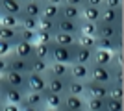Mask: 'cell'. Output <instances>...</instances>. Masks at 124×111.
Masks as SVG:
<instances>
[{"label": "cell", "mask_w": 124, "mask_h": 111, "mask_svg": "<svg viewBox=\"0 0 124 111\" xmlns=\"http://www.w3.org/2000/svg\"><path fill=\"white\" fill-rule=\"evenodd\" d=\"M78 44L74 46H59L50 43V63H63V65H72L76 61Z\"/></svg>", "instance_id": "6da1fadb"}, {"label": "cell", "mask_w": 124, "mask_h": 111, "mask_svg": "<svg viewBox=\"0 0 124 111\" xmlns=\"http://www.w3.org/2000/svg\"><path fill=\"white\" fill-rule=\"evenodd\" d=\"M89 80L102 85L111 83V67H100V65H91L89 67Z\"/></svg>", "instance_id": "7a4b0ae2"}, {"label": "cell", "mask_w": 124, "mask_h": 111, "mask_svg": "<svg viewBox=\"0 0 124 111\" xmlns=\"http://www.w3.org/2000/svg\"><path fill=\"white\" fill-rule=\"evenodd\" d=\"M6 59H8V70L21 72V74H30L31 72V59H22L19 56H15L13 52Z\"/></svg>", "instance_id": "3957f363"}, {"label": "cell", "mask_w": 124, "mask_h": 111, "mask_svg": "<svg viewBox=\"0 0 124 111\" xmlns=\"http://www.w3.org/2000/svg\"><path fill=\"white\" fill-rule=\"evenodd\" d=\"M4 83L15 87V89H21V91H28V80H26V74L21 72H13V70H8L4 74Z\"/></svg>", "instance_id": "277c9868"}, {"label": "cell", "mask_w": 124, "mask_h": 111, "mask_svg": "<svg viewBox=\"0 0 124 111\" xmlns=\"http://www.w3.org/2000/svg\"><path fill=\"white\" fill-rule=\"evenodd\" d=\"M96 24H111V26L122 24V7H120V9H108V7H102L100 21L96 22Z\"/></svg>", "instance_id": "5b68a950"}, {"label": "cell", "mask_w": 124, "mask_h": 111, "mask_svg": "<svg viewBox=\"0 0 124 111\" xmlns=\"http://www.w3.org/2000/svg\"><path fill=\"white\" fill-rule=\"evenodd\" d=\"M2 91H4V100H6V104H15V106H21L22 100H24V91L15 89V87H11V85L4 83V80H2Z\"/></svg>", "instance_id": "8992f818"}, {"label": "cell", "mask_w": 124, "mask_h": 111, "mask_svg": "<svg viewBox=\"0 0 124 111\" xmlns=\"http://www.w3.org/2000/svg\"><path fill=\"white\" fill-rule=\"evenodd\" d=\"M108 89L109 85H102L87 80L85 81V98H108Z\"/></svg>", "instance_id": "52a82bcc"}, {"label": "cell", "mask_w": 124, "mask_h": 111, "mask_svg": "<svg viewBox=\"0 0 124 111\" xmlns=\"http://www.w3.org/2000/svg\"><path fill=\"white\" fill-rule=\"evenodd\" d=\"M96 37H102V39L122 37V24H117V26H111V24H96Z\"/></svg>", "instance_id": "ba28073f"}, {"label": "cell", "mask_w": 124, "mask_h": 111, "mask_svg": "<svg viewBox=\"0 0 124 111\" xmlns=\"http://www.w3.org/2000/svg\"><path fill=\"white\" fill-rule=\"evenodd\" d=\"M26 80H28V91L43 93V91L46 89V74L30 72V74H26Z\"/></svg>", "instance_id": "9c48e42d"}, {"label": "cell", "mask_w": 124, "mask_h": 111, "mask_svg": "<svg viewBox=\"0 0 124 111\" xmlns=\"http://www.w3.org/2000/svg\"><path fill=\"white\" fill-rule=\"evenodd\" d=\"M22 0H0V15H21Z\"/></svg>", "instance_id": "30bf717a"}, {"label": "cell", "mask_w": 124, "mask_h": 111, "mask_svg": "<svg viewBox=\"0 0 124 111\" xmlns=\"http://www.w3.org/2000/svg\"><path fill=\"white\" fill-rule=\"evenodd\" d=\"M96 48L100 50H108V52H119L122 50V37H115V39H102L96 37Z\"/></svg>", "instance_id": "8fae6325"}, {"label": "cell", "mask_w": 124, "mask_h": 111, "mask_svg": "<svg viewBox=\"0 0 124 111\" xmlns=\"http://www.w3.org/2000/svg\"><path fill=\"white\" fill-rule=\"evenodd\" d=\"M69 74H70V80H76V81H87L89 80V65H82V63H72L69 65Z\"/></svg>", "instance_id": "7c38bea8"}, {"label": "cell", "mask_w": 124, "mask_h": 111, "mask_svg": "<svg viewBox=\"0 0 124 111\" xmlns=\"http://www.w3.org/2000/svg\"><path fill=\"white\" fill-rule=\"evenodd\" d=\"M43 13V2H30L26 0L22 4V17H30V19H41Z\"/></svg>", "instance_id": "4fadbf2b"}, {"label": "cell", "mask_w": 124, "mask_h": 111, "mask_svg": "<svg viewBox=\"0 0 124 111\" xmlns=\"http://www.w3.org/2000/svg\"><path fill=\"white\" fill-rule=\"evenodd\" d=\"M21 106H31V107H45V95L37 91H26L24 100Z\"/></svg>", "instance_id": "5bb4252c"}, {"label": "cell", "mask_w": 124, "mask_h": 111, "mask_svg": "<svg viewBox=\"0 0 124 111\" xmlns=\"http://www.w3.org/2000/svg\"><path fill=\"white\" fill-rule=\"evenodd\" d=\"M67 81H69V80L54 78V76H48V74H46V89L50 91V93L65 95V93H67Z\"/></svg>", "instance_id": "9a60e30c"}, {"label": "cell", "mask_w": 124, "mask_h": 111, "mask_svg": "<svg viewBox=\"0 0 124 111\" xmlns=\"http://www.w3.org/2000/svg\"><path fill=\"white\" fill-rule=\"evenodd\" d=\"M78 28H80V22L67 21V19H61V17L56 21V32H59V33H70V35H78Z\"/></svg>", "instance_id": "2e32d148"}, {"label": "cell", "mask_w": 124, "mask_h": 111, "mask_svg": "<svg viewBox=\"0 0 124 111\" xmlns=\"http://www.w3.org/2000/svg\"><path fill=\"white\" fill-rule=\"evenodd\" d=\"M63 107L74 109V111H83L85 109V98L74 96V95H63Z\"/></svg>", "instance_id": "e0dca14e"}, {"label": "cell", "mask_w": 124, "mask_h": 111, "mask_svg": "<svg viewBox=\"0 0 124 111\" xmlns=\"http://www.w3.org/2000/svg\"><path fill=\"white\" fill-rule=\"evenodd\" d=\"M33 46L35 44H31V43H24V41H19L13 46V54L19 56L22 59H33Z\"/></svg>", "instance_id": "ac0fdd59"}, {"label": "cell", "mask_w": 124, "mask_h": 111, "mask_svg": "<svg viewBox=\"0 0 124 111\" xmlns=\"http://www.w3.org/2000/svg\"><path fill=\"white\" fill-rule=\"evenodd\" d=\"M48 76H54V78H61V80H70V74H69V65L63 63H50L46 70Z\"/></svg>", "instance_id": "d6986e66"}, {"label": "cell", "mask_w": 124, "mask_h": 111, "mask_svg": "<svg viewBox=\"0 0 124 111\" xmlns=\"http://www.w3.org/2000/svg\"><path fill=\"white\" fill-rule=\"evenodd\" d=\"M82 7H76V6H69V4H61V19H67V21H74L80 22L82 21Z\"/></svg>", "instance_id": "ffe728a7"}, {"label": "cell", "mask_w": 124, "mask_h": 111, "mask_svg": "<svg viewBox=\"0 0 124 111\" xmlns=\"http://www.w3.org/2000/svg\"><path fill=\"white\" fill-rule=\"evenodd\" d=\"M82 21L85 22H96L100 21V13H102V7H93V6H82Z\"/></svg>", "instance_id": "44dd1931"}, {"label": "cell", "mask_w": 124, "mask_h": 111, "mask_svg": "<svg viewBox=\"0 0 124 111\" xmlns=\"http://www.w3.org/2000/svg\"><path fill=\"white\" fill-rule=\"evenodd\" d=\"M19 33H21V28H6V26H0V39L6 43H9L15 46L19 43Z\"/></svg>", "instance_id": "7402d4cb"}, {"label": "cell", "mask_w": 124, "mask_h": 111, "mask_svg": "<svg viewBox=\"0 0 124 111\" xmlns=\"http://www.w3.org/2000/svg\"><path fill=\"white\" fill-rule=\"evenodd\" d=\"M111 56H113V54L108 52V50L94 48V52H93V65H100V67H111Z\"/></svg>", "instance_id": "603a6c76"}, {"label": "cell", "mask_w": 124, "mask_h": 111, "mask_svg": "<svg viewBox=\"0 0 124 111\" xmlns=\"http://www.w3.org/2000/svg\"><path fill=\"white\" fill-rule=\"evenodd\" d=\"M43 95H45V107H54V109H61L63 107V95L50 93L48 89L43 91Z\"/></svg>", "instance_id": "cb8c5ba5"}, {"label": "cell", "mask_w": 124, "mask_h": 111, "mask_svg": "<svg viewBox=\"0 0 124 111\" xmlns=\"http://www.w3.org/2000/svg\"><path fill=\"white\" fill-rule=\"evenodd\" d=\"M78 35H70V33H59L56 32L52 35V43L54 44H59V46H74L76 44Z\"/></svg>", "instance_id": "d4e9b609"}, {"label": "cell", "mask_w": 124, "mask_h": 111, "mask_svg": "<svg viewBox=\"0 0 124 111\" xmlns=\"http://www.w3.org/2000/svg\"><path fill=\"white\" fill-rule=\"evenodd\" d=\"M61 15V6H54V4H45L43 2V13L41 19H50V21H57Z\"/></svg>", "instance_id": "484cf974"}, {"label": "cell", "mask_w": 124, "mask_h": 111, "mask_svg": "<svg viewBox=\"0 0 124 111\" xmlns=\"http://www.w3.org/2000/svg\"><path fill=\"white\" fill-rule=\"evenodd\" d=\"M93 48H82L78 46V52H76V61L74 63H82V65H93Z\"/></svg>", "instance_id": "4316f807"}, {"label": "cell", "mask_w": 124, "mask_h": 111, "mask_svg": "<svg viewBox=\"0 0 124 111\" xmlns=\"http://www.w3.org/2000/svg\"><path fill=\"white\" fill-rule=\"evenodd\" d=\"M65 95H74V96H83L85 98V83L83 81H76V80H69Z\"/></svg>", "instance_id": "83f0119b"}, {"label": "cell", "mask_w": 124, "mask_h": 111, "mask_svg": "<svg viewBox=\"0 0 124 111\" xmlns=\"http://www.w3.org/2000/svg\"><path fill=\"white\" fill-rule=\"evenodd\" d=\"M33 58L43 59V61H50V43L48 44L35 43V46H33Z\"/></svg>", "instance_id": "f1b7e54d"}, {"label": "cell", "mask_w": 124, "mask_h": 111, "mask_svg": "<svg viewBox=\"0 0 124 111\" xmlns=\"http://www.w3.org/2000/svg\"><path fill=\"white\" fill-rule=\"evenodd\" d=\"M85 109L106 111V98H85Z\"/></svg>", "instance_id": "f546056e"}, {"label": "cell", "mask_w": 124, "mask_h": 111, "mask_svg": "<svg viewBox=\"0 0 124 111\" xmlns=\"http://www.w3.org/2000/svg\"><path fill=\"white\" fill-rule=\"evenodd\" d=\"M78 35H89V37H96V24H94V22H85V21H80Z\"/></svg>", "instance_id": "4dcf8cb0"}, {"label": "cell", "mask_w": 124, "mask_h": 111, "mask_svg": "<svg viewBox=\"0 0 124 111\" xmlns=\"http://www.w3.org/2000/svg\"><path fill=\"white\" fill-rule=\"evenodd\" d=\"M0 26L19 28L21 26V15H0Z\"/></svg>", "instance_id": "1f68e13d"}, {"label": "cell", "mask_w": 124, "mask_h": 111, "mask_svg": "<svg viewBox=\"0 0 124 111\" xmlns=\"http://www.w3.org/2000/svg\"><path fill=\"white\" fill-rule=\"evenodd\" d=\"M37 32H46V33H56V21L50 19H39L37 21Z\"/></svg>", "instance_id": "d6a6232c"}, {"label": "cell", "mask_w": 124, "mask_h": 111, "mask_svg": "<svg viewBox=\"0 0 124 111\" xmlns=\"http://www.w3.org/2000/svg\"><path fill=\"white\" fill-rule=\"evenodd\" d=\"M108 98H113V100H124V85L109 83V89H108Z\"/></svg>", "instance_id": "836d02e7"}, {"label": "cell", "mask_w": 124, "mask_h": 111, "mask_svg": "<svg viewBox=\"0 0 124 111\" xmlns=\"http://www.w3.org/2000/svg\"><path fill=\"white\" fill-rule=\"evenodd\" d=\"M111 83L124 85V65L111 67Z\"/></svg>", "instance_id": "e575fe53"}, {"label": "cell", "mask_w": 124, "mask_h": 111, "mask_svg": "<svg viewBox=\"0 0 124 111\" xmlns=\"http://www.w3.org/2000/svg\"><path fill=\"white\" fill-rule=\"evenodd\" d=\"M76 44L82 48H96V37H89V35H78Z\"/></svg>", "instance_id": "d590c367"}, {"label": "cell", "mask_w": 124, "mask_h": 111, "mask_svg": "<svg viewBox=\"0 0 124 111\" xmlns=\"http://www.w3.org/2000/svg\"><path fill=\"white\" fill-rule=\"evenodd\" d=\"M48 65L50 61H43V59H31V72H37V74H46L48 70Z\"/></svg>", "instance_id": "8d00e7d4"}, {"label": "cell", "mask_w": 124, "mask_h": 111, "mask_svg": "<svg viewBox=\"0 0 124 111\" xmlns=\"http://www.w3.org/2000/svg\"><path fill=\"white\" fill-rule=\"evenodd\" d=\"M37 21L39 19H30V17H22L21 15V30H31V32H37Z\"/></svg>", "instance_id": "74e56055"}, {"label": "cell", "mask_w": 124, "mask_h": 111, "mask_svg": "<svg viewBox=\"0 0 124 111\" xmlns=\"http://www.w3.org/2000/svg\"><path fill=\"white\" fill-rule=\"evenodd\" d=\"M19 41L35 44V43H37V32H31V30H21V33H19Z\"/></svg>", "instance_id": "f35d334b"}, {"label": "cell", "mask_w": 124, "mask_h": 111, "mask_svg": "<svg viewBox=\"0 0 124 111\" xmlns=\"http://www.w3.org/2000/svg\"><path fill=\"white\" fill-rule=\"evenodd\" d=\"M106 111H124V100L106 98Z\"/></svg>", "instance_id": "ab89813d"}, {"label": "cell", "mask_w": 124, "mask_h": 111, "mask_svg": "<svg viewBox=\"0 0 124 111\" xmlns=\"http://www.w3.org/2000/svg\"><path fill=\"white\" fill-rule=\"evenodd\" d=\"M11 52H13V44H9V43L0 39V58H8Z\"/></svg>", "instance_id": "60d3db41"}, {"label": "cell", "mask_w": 124, "mask_h": 111, "mask_svg": "<svg viewBox=\"0 0 124 111\" xmlns=\"http://www.w3.org/2000/svg\"><path fill=\"white\" fill-rule=\"evenodd\" d=\"M102 7H108V9H120V7H122V0H104Z\"/></svg>", "instance_id": "b9f144b4"}, {"label": "cell", "mask_w": 124, "mask_h": 111, "mask_svg": "<svg viewBox=\"0 0 124 111\" xmlns=\"http://www.w3.org/2000/svg\"><path fill=\"white\" fill-rule=\"evenodd\" d=\"M37 43H43V44H48V43H52V33L37 32Z\"/></svg>", "instance_id": "7bdbcfd3"}, {"label": "cell", "mask_w": 124, "mask_h": 111, "mask_svg": "<svg viewBox=\"0 0 124 111\" xmlns=\"http://www.w3.org/2000/svg\"><path fill=\"white\" fill-rule=\"evenodd\" d=\"M104 0H83V6H93V7H102Z\"/></svg>", "instance_id": "ee69618b"}, {"label": "cell", "mask_w": 124, "mask_h": 111, "mask_svg": "<svg viewBox=\"0 0 124 111\" xmlns=\"http://www.w3.org/2000/svg\"><path fill=\"white\" fill-rule=\"evenodd\" d=\"M2 111H21V106H15V104H4Z\"/></svg>", "instance_id": "f6af8a7d"}, {"label": "cell", "mask_w": 124, "mask_h": 111, "mask_svg": "<svg viewBox=\"0 0 124 111\" xmlns=\"http://www.w3.org/2000/svg\"><path fill=\"white\" fill-rule=\"evenodd\" d=\"M6 72H8V59L0 58V74H6Z\"/></svg>", "instance_id": "bcb514c9"}, {"label": "cell", "mask_w": 124, "mask_h": 111, "mask_svg": "<svg viewBox=\"0 0 124 111\" xmlns=\"http://www.w3.org/2000/svg\"><path fill=\"white\" fill-rule=\"evenodd\" d=\"M63 4H69V6H76V7H82V6H83V0H63Z\"/></svg>", "instance_id": "7dc6e473"}, {"label": "cell", "mask_w": 124, "mask_h": 111, "mask_svg": "<svg viewBox=\"0 0 124 111\" xmlns=\"http://www.w3.org/2000/svg\"><path fill=\"white\" fill-rule=\"evenodd\" d=\"M21 111H43V107H31V106H21Z\"/></svg>", "instance_id": "c3c4849f"}, {"label": "cell", "mask_w": 124, "mask_h": 111, "mask_svg": "<svg viewBox=\"0 0 124 111\" xmlns=\"http://www.w3.org/2000/svg\"><path fill=\"white\" fill-rule=\"evenodd\" d=\"M45 4H54V6H61L63 4V0H43Z\"/></svg>", "instance_id": "681fc988"}, {"label": "cell", "mask_w": 124, "mask_h": 111, "mask_svg": "<svg viewBox=\"0 0 124 111\" xmlns=\"http://www.w3.org/2000/svg\"><path fill=\"white\" fill-rule=\"evenodd\" d=\"M0 104H6V100H4V91H2V81H0Z\"/></svg>", "instance_id": "f907efd6"}, {"label": "cell", "mask_w": 124, "mask_h": 111, "mask_svg": "<svg viewBox=\"0 0 124 111\" xmlns=\"http://www.w3.org/2000/svg\"><path fill=\"white\" fill-rule=\"evenodd\" d=\"M43 111H59V109H54V107H43Z\"/></svg>", "instance_id": "816d5d0a"}, {"label": "cell", "mask_w": 124, "mask_h": 111, "mask_svg": "<svg viewBox=\"0 0 124 111\" xmlns=\"http://www.w3.org/2000/svg\"><path fill=\"white\" fill-rule=\"evenodd\" d=\"M59 111H74V109H67V107H61Z\"/></svg>", "instance_id": "f5cc1de1"}, {"label": "cell", "mask_w": 124, "mask_h": 111, "mask_svg": "<svg viewBox=\"0 0 124 111\" xmlns=\"http://www.w3.org/2000/svg\"><path fill=\"white\" fill-rule=\"evenodd\" d=\"M2 80H4V74H0V81H2Z\"/></svg>", "instance_id": "db71d44e"}, {"label": "cell", "mask_w": 124, "mask_h": 111, "mask_svg": "<svg viewBox=\"0 0 124 111\" xmlns=\"http://www.w3.org/2000/svg\"><path fill=\"white\" fill-rule=\"evenodd\" d=\"M30 2H43V0H30Z\"/></svg>", "instance_id": "11a10c76"}, {"label": "cell", "mask_w": 124, "mask_h": 111, "mask_svg": "<svg viewBox=\"0 0 124 111\" xmlns=\"http://www.w3.org/2000/svg\"><path fill=\"white\" fill-rule=\"evenodd\" d=\"M2 106H4V104H0V111H2Z\"/></svg>", "instance_id": "9f6ffc18"}, {"label": "cell", "mask_w": 124, "mask_h": 111, "mask_svg": "<svg viewBox=\"0 0 124 111\" xmlns=\"http://www.w3.org/2000/svg\"><path fill=\"white\" fill-rule=\"evenodd\" d=\"M83 111H89V109H83Z\"/></svg>", "instance_id": "6f0895ef"}, {"label": "cell", "mask_w": 124, "mask_h": 111, "mask_svg": "<svg viewBox=\"0 0 124 111\" xmlns=\"http://www.w3.org/2000/svg\"><path fill=\"white\" fill-rule=\"evenodd\" d=\"M22 2H26V0H22Z\"/></svg>", "instance_id": "680465c9"}]
</instances>
